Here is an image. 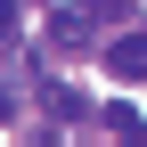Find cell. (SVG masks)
Instances as JSON below:
<instances>
[{"mask_svg":"<svg viewBox=\"0 0 147 147\" xmlns=\"http://www.w3.org/2000/svg\"><path fill=\"white\" fill-rule=\"evenodd\" d=\"M106 74L115 82H147V25H131L123 41H106Z\"/></svg>","mask_w":147,"mask_h":147,"instance_id":"obj_1","label":"cell"},{"mask_svg":"<svg viewBox=\"0 0 147 147\" xmlns=\"http://www.w3.org/2000/svg\"><path fill=\"white\" fill-rule=\"evenodd\" d=\"M90 41V8H57L49 16V49H82Z\"/></svg>","mask_w":147,"mask_h":147,"instance_id":"obj_2","label":"cell"},{"mask_svg":"<svg viewBox=\"0 0 147 147\" xmlns=\"http://www.w3.org/2000/svg\"><path fill=\"white\" fill-rule=\"evenodd\" d=\"M82 106H90L82 90H49V115H57V123H82Z\"/></svg>","mask_w":147,"mask_h":147,"instance_id":"obj_3","label":"cell"},{"mask_svg":"<svg viewBox=\"0 0 147 147\" xmlns=\"http://www.w3.org/2000/svg\"><path fill=\"white\" fill-rule=\"evenodd\" d=\"M90 16H115L123 25V16H139V0H90Z\"/></svg>","mask_w":147,"mask_h":147,"instance_id":"obj_4","label":"cell"},{"mask_svg":"<svg viewBox=\"0 0 147 147\" xmlns=\"http://www.w3.org/2000/svg\"><path fill=\"white\" fill-rule=\"evenodd\" d=\"M16 41V0H0V49Z\"/></svg>","mask_w":147,"mask_h":147,"instance_id":"obj_5","label":"cell"}]
</instances>
